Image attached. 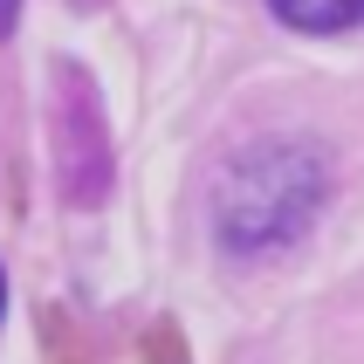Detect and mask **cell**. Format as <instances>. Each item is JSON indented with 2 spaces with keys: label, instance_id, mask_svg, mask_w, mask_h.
<instances>
[{
  "label": "cell",
  "instance_id": "277c9868",
  "mask_svg": "<svg viewBox=\"0 0 364 364\" xmlns=\"http://www.w3.org/2000/svg\"><path fill=\"white\" fill-rule=\"evenodd\" d=\"M14 21H21V0H0V41L14 35Z\"/></svg>",
  "mask_w": 364,
  "mask_h": 364
},
{
  "label": "cell",
  "instance_id": "7a4b0ae2",
  "mask_svg": "<svg viewBox=\"0 0 364 364\" xmlns=\"http://www.w3.org/2000/svg\"><path fill=\"white\" fill-rule=\"evenodd\" d=\"M55 159H62V193L76 206H97L110 186V151L97 131V97L76 69H62V103H55Z\"/></svg>",
  "mask_w": 364,
  "mask_h": 364
},
{
  "label": "cell",
  "instance_id": "6da1fadb",
  "mask_svg": "<svg viewBox=\"0 0 364 364\" xmlns=\"http://www.w3.org/2000/svg\"><path fill=\"white\" fill-rule=\"evenodd\" d=\"M330 206V151L296 131L247 138L213 172V241L227 262H275L323 220Z\"/></svg>",
  "mask_w": 364,
  "mask_h": 364
},
{
  "label": "cell",
  "instance_id": "3957f363",
  "mask_svg": "<svg viewBox=\"0 0 364 364\" xmlns=\"http://www.w3.org/2000/svg\"><path fill=\"white\" fill-rule=\"evenodd\" d=\"M282 28H303V35H344L364 21V0H268Z\"/></svg>",
  "mask_w": 364,
  "mask_h": 364
},
{
  "label": "cell",
  "instance_id": "5b68a950",
  "mask_svg": "<svg viewBox=\"0 0 364 364\" xmlns=\"http://www.w3.org/2000/svg\"><path fill=\"white\" fill-rule=\"evenodd\" d=\"M0 316H7V268H0Z\"/></svg>",
  "mask_w": 364,
  "mask_h": 364
}]
</instances>
